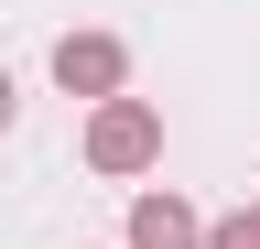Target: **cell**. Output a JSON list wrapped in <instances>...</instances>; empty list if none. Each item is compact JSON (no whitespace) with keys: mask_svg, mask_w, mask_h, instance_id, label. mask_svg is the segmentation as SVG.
<instances>
[{"mask_svg":"<svg viewBox=\"0 0 260 249\" xmlns=\"http://www.w3.org/2000/svg\"><path fill=\"white\" fill-rule=\"evenodd\" d=\"M152 152H162V119L141 98H109V109H98V130H87V163L98 173H141Z\"/></svg>","mask_w":260,"mask_h":249,"instance_id":"cell-1","label":"cell"},{"mask_svg":"<svg viewBox=\"0 0 260 249\" xmlns=\"http://www.w3.org/2000/svg\"><path fill=\"white\" fill-rule=\"evenodd\" d=\"M54 76L87 87V98H109V87H119V44H109V33H65V44H54Z\"/></svg>","mask_w":260,"mask_h":249,"instance_id":"cell-2","label":"cell"},{"mask_svg":"<svg viewBox=\"0 0 260 249\" xmlns=\"http://www.w3.org/2000/svg\"><path fill=\"white\" fill-rule=\"evenodd\" d=\"M130 249H195V217L174 195H141V206H130Z\"/></svg>","mask_w":260,"mask_h":249,"instance_id":"cell-3","label":"cell"},{"mask_svg":"<svg viewBox=\"0 0 260 249\" xmlns=\"http://www.w3.org/2000/svg\"><path fill=\"white\" fill-rule=\"evenodd\" d=\"M206 249H260V217H228V228H217Z\"/></svg>","mask_w":260,"mask_h":249,"instance_id":"cell-4","label":"cell"},{"mask_svg":"<svg viewBox=\"0 0 260 249\" xmlns=\"http://www.w3.org/2000/svg\"><path fill=\"white\" fill-rule=\"evenodd\" d=\"M0 130H11V76H0Z\"/></svg>","mask_w":260,"mask_h":249,"instance_id":"cell-5","label":"cell"}]
</instances>
